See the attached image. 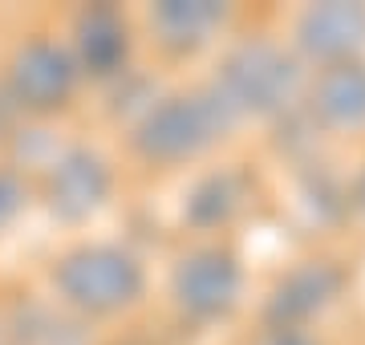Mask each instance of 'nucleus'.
Returning <instances> with one entry per match:
<instances>
[{
	"instance_id": "f257e3e1",
	"label": "nucleus",
	"mask_w": 365,
	"mask_h": 345,
	"mask_svg": "<svg viewBox=\"0 0 365 345\" xmlns=\"http://www.w3.org/2000/svg\"><path fill=\"white\" fill-rule=\"evenodd\" d=\"M235 118L240 114L223 102V93L207 86L199 93L167 98L163 106L146 110V118L134 130V146L150 163H182L207 150L215 138H223L235 126Z\"/></svg>"
},
{
	"instance_id": "f03ea898",
	"label": "nucleus",
	"mask_w": 365,
	"mask_h": 345,
	"mask_svg": "<svg viewBox=\"0 0 365 345\" xmlns=\"http://www.w3.org/2000/svg\"><path fill=\"white\" fill-rule=\"evenodd\" d=\"M300 86L297 61L272 41H248L223 61L215 90L235 114H276L292 102Z\"/></svg>"
},
{
	"instance_id": "7ed1b4c3",
	"label": "nucleus",
	"mask_w": 365,
	"mask_h": 345,
	"mask_svg": "<svg viewBox=\"0 0 365 345\" xmlns=\"http://www.w3.org/2000/svg\"><path fill=\"white\" fill-rule=\"evenodd\" d=\"M57 289L69 305L86 313H114L143 292V268L122 248L90 244V248H73L69 256H61Z\"/></svg>"
},
{
	"instance_id": "20e7f679",
	"label": "nucleus",
	"mask_w": 365,
	"mask_h": 345,
	"mask_svg": "<svg viewBox=\"0 0 365 345\" xmlns=\"http://www.w3.org/2000/svg\"><path fill=\"white\" fill-rule=\"evenodd\" d=\"M9 86L25 110L49 114V110H61L69 102V93L78 86V61L53 41H29L13 57Z\"/></svg>"
},
{
	"instance_id": "39448f33",
	"label": "nucleus",
	"mask_w": 365,
	"mask_h": 345,
	"mask_svg": "<svg viewBox=\"0 0 365 345\" xmlns=\"http://www.w3.org/2000/svg\"><path fill=\"white\" fill-rule=\"evenodd\" d=\"M240 292V268L227 252L203 248V252L182 256L175 268V301L191 317H220L235 305Z\"/></svg>"
},
{
	"instance_id": "423d86ee",
	"label": "nucleus",
	"mask_w": 365,
	"mask_h": 345,
	"mask_svg": "<svg viewBox=\"0 0 365 345\" xmlns=\"http://www.w3.org/2000/svg\"><path fill=\"white\" fill-rule=\"evenodd\" d=\"M110 195V171L93 150H69L49 175V207L61 220L78 224L93 215Z\"/></svg>"
},
{
	"instance_id": "0eeeda50",
	"label": "nucleus",
	"mask_w": 365,
	"mask_h": 345,
	"mask_svg": "<svg viewBox=\"0 0 365 345\" xmlns=\"http://www.w3.org/2000/svg\"><path fill=\"white\" fill-rule=\"evenodd\" d=\"M297 33H300V49L309 57L341 66L365 45V4H345V0L313 4L300 16Z\"/></svg>"
},
{
	"instance_id": "6e6552de",
	"label": "nucleus",
	"mask_w": 365,
	"mask_h": 345,
	"mask_svg": "<svg viewBox=\"0 0 365 345\" xmlns=\"http://www.w3.org/2000/svg\"><path fill=\"white\" fill-rule=\"evenodd\" d=\"M337 289H341V272L333 264H304L292 277H284V284L276 289L268 317L276 325H297V321L321 313L337 297Z\"/></svg>"
},
{
	"instance_id": "1a4fd4ad",
	"label": "nucleus",
	"mask_w": 365,
	"mask_h": 345,
	"mask_svg": "<svg viewBox=\"0 0 365 345\" xmlns=\"http://www.w3.org/2000/svg\"><path fill=\"white\" fill-rule=\"evenodd\" d=\"M313 110L337 130L365 126V66H357V61L329 66L317 78Z\"/></svg>"
},
{
	"instance_id": "9d476101",
	"label": "nucleus",
	"mask_w": 365,
	"mask_h": 345,
	"mask_svg": "<svg viewBox=\"0 0 365 345\" xmlns=\"http://www.w3.org/2000/svg\"><path fill=\"white\" fill-rule=\"evenodd\" d=\"M227 9L215 0H163L150 9V29L167 49H195L223 25Z\"/></svg>"
},
{
	"instance_id": "9b49d317",
	"label": "nucleus",
	"mask_w": 365,
	"mask_h": 345,
	"mask_svg": "<svg viewBox=\"0 0 365 345\" xmlns=\"http://www.w3.org/2000/svg\"><path fill=\"white\" fill-rule=\"evenodd\" d=\"M78 61L90 73L106 78L126 61V25L114 9H90L78 16Z\"/></svg>"
},
{
	"instance_id": "f8f14e48",
	"label": "nucleus",
	"mask_w": 365,
	"mask_h": 345,
	"mask_svg": "<svg viewBox=\"0 0 365 345\" xmlns=\"http://www.w3.org/2000/svg\"><path fill=\"white\" fill-rule=\"evenodd\" d=\"M21 203H25V191H21V183H16L13 175L0 171V232H4V227L16 220Z\"/></svg>"
},
{
	"instance_id": "ddd939ff",
	"label": "nucleus",
	"mask_w": 365,
	"mask_h": 345,
	"mask_svg": "<svg viewBox=\"0 0 365 345\" xmlns=\"http://www.w3.org/2000/svg\"><path fill=\"white\" fill-rule=\"evenodd\" d=\"M268 345H309V341H304L300 333H284V329H280V333H276V337H272Z\"/></svg>"
},
{
	"instance_id": "4468645a",
	"label": "nucleus",
	"mask_w": 365,
	"mask_h": 345,
	"mask_svg": "<svg viewBox=\"0 0 365 345\" xmlns=\"http://www.w3.org/2000/svg\"><path fill=\"white\" fill-rule=\"evenodd\" d=\"M361 203H365V179H361Z\"/></svg>"
}]
</instances>
